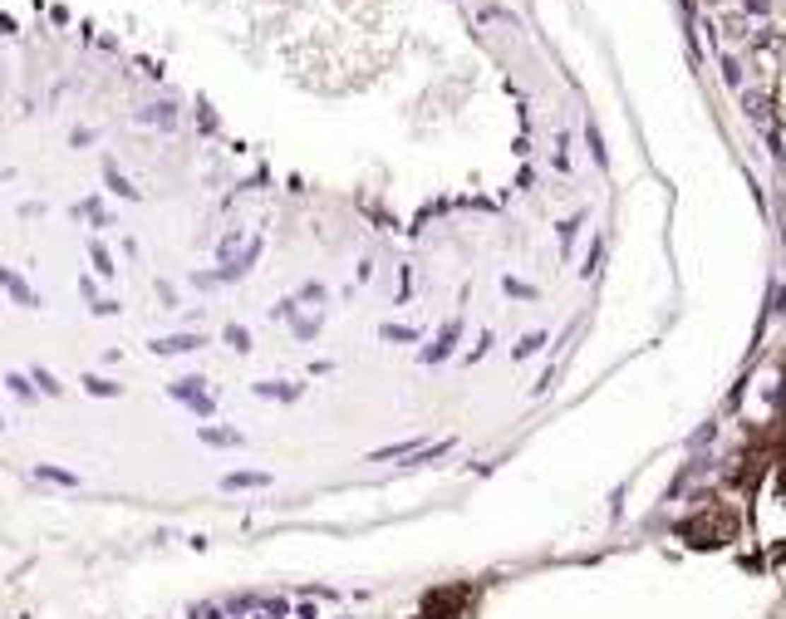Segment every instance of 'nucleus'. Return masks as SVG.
<instances>
[{
  "label": "nucleus",
  "instance_id": "f257e3e1",
  "mask_svg": "<svg viewBox=\"0 0 786 619\" xmlns=\"http://www.w3.org/2000/svg\"><path fill=\"white\" fill-rule=\"evenodd\" d=\"M168 399L187 403L196 418H211V413H216V399L206 394V379H201V374H182V379H172V384H168Z\"/></svg>",
  "mask_w": 786,
  "mask_h": 619
},
{
  "label": "nucleus",
  "instance_id": "f03ea898",
  "mask_svg": "<svg viewBox=\"0 0 786 619\" xmlns=\"http://www.w3.org/2000/svg\"><path fill=\"white\" fill-rule=\"evenodd\" d=\"M732 531H737L732 516H698V521L684 526V536L693 546H722V541H732Z\"/></svg>",
  "mask_w": 786,
  "mask_h": 619
},
{
  "label": "nucleus",
  "instance_id": "7ed1b4c3",
  "mask_svg": "<svg viewBox=\"0 0 786 619\" xmlns=\"http://www.w3.org/2000/svg\"><path fill=\"white\" fill-rule=\"evenodd\" d=\"M467 600H472V590H467V585H457V590H438V595H428V619H457Z\"/></svg>",
  "mask_w": 786,
  "mask_h": 619
},
{
  "label": "nucleus",
  "instance_id": "20e7f679",
  "mask_svg": "<svg viewBox=\"0 0 786 619\" xmlns=\"http://www.w3.org/2000/svg\"><path fill=\"white\" fill-rule=\"evenodd\" d=\"M0 285H5V295L15 300L20 310H40V295H35V285L20 276V271H10L5 261H0Z\"/></svg>",
  "mask_w": 786,
  "mask_h": 619
},
{
  "label": "nucleus",
  "instance_id": "39448f33",
  "mask_svg": "<svg viewBox=\"0 0 786 619\" xmlns=\"http://www.w3.org/2000/svg\"><path fill=\"white\" fill-rule=\"evenodd\" d=\"M201 344H206V334H196V329H177V334H163V339H153L148 349L168 359V354H196Z\"/></svg>",
  "mask_w": 786,
  "mask_h": 619
},
{
  "label": "nucleus",
  "instance_id": "423d86ee",
  "mask_svg": "<svg viewBox=\"0 0 786 619\" xmlns=\"http://www.w3.org/2000/svg\"><path fill=\"white\" fill-rule=\"evenodd\" d=\"M177 113H182V108L172 99H158V103H143L133 118H138L143 128H177Z\"/></svg>",
  "mask_w": 786,
  "mask_h": 619
},
{
  "label": "nucleus",
  "instance_id": "0eeeda50",
  "mask_svg": "<svg viewBox=\"0 0 786 619\" xmlns=\"http://www.w3.org/2000/svg\"><path fill=\"white\" fill-rule=\"evenodd\" d=\"M98 167H103V182H108V192H113V197H123V202H138V182H133V177H128V172H123L113 158H103Z\"/></svg>",
  "mask_w": 786,
  "mask_h": 619
},
{
  "label": "nucleus",
  "instance_id": "6e6552de",
  "mask_svg": "<svg viewBox=\"0 0 786 619\" xmlns=\"http://www.w3.org/2000/svg\"><path fill=\"white\" fill-rule=\"evenodd\" d=\"M74 216H79V221H89V226H98V231H103V226H118L103 197H84V202H74Z\"/></svg>",
  "mask_w": 786,
  "mask_h": 619
},
{
  "label": "nucleus",
  "instance_id": "1a4fd4ad",
  "mask_svg": "<svg viewBox=\"0 0 786 619\" xmlns=\"http://www.w3.org/2000/svg\"><path fill=\"white\" fill-rule=\"evenodd\" d=\"M196 437H201L206 447H246V432L221 428V423H216V428H211V423H201V428H196Z\"/></svg>",
  "mask_w": 786,
  "mask_h": 619
},
{
  "label": "nucleus",
  "instance_id": "9d476101",
  "mask_svg": "<svg viewBox=\"0 0 786 619\" xmlns=\"http://www.w3.org/2000/svg\"><path fill=\"white\" fill-rule=\"evenodd\" d=\"M5 394H10V399H20L25 408H30V403H40L35 379H30V374H20V369H10V374H5Z\"/></svg>",
  "mask_w": 786,
  "mask_h": 619
},
{
  "label": "nucleus",
  "instance_id": "9b49d317",
  "mask_svg": "<svg viewBox=\"0 0 786 619\" xmlns=\"http://www.w3.org/2000/svg\"><path fill=\"white\" fill-rule=\"evenodd\" d=\"M251 487H271V472H226L221 492H251Z\"/></svg>",
  "mask_w": 786,
  "mask_h": 619
},
{
  "label": "nucleus",
  "instance_id": "f8f14e48",
  "mask_svg": "<svg viewBox=\"0 0 786 619\" xmlns=\"http://www.w3.org/2000/svg\"><path fill=\"white\" fill-rule=\"evenodd\" d=\"M251 394H256V399H276V403H295V399H300V384L271 379V384H251Z\"/></svg>",
  "mask_w": 786,
  "mask_h": 619
},
{
  "label": "nucleus",
  "instance_id": "ddd939ff",
  "mask_svg": "<svg viewBox=\"0 0 786 619\" xmlns=\"http://www.w3.org/2000/svg\"><path fill=\"white\" fill-rule=\"evenodd\" d=\"M35 477H40V482H54V487H79V472L54 467V462H40V467H35Z\"/></svg>",
  "mask_w": 786,
  "mask_h": 619
},
{
  "label": "nucleus",
  "instance_id": "4468645a",
  "mask_svg": "<svg viewBox=\"0 0 786 619\" xmlns=\"http://www.w3.org/2000/svg\"><path fill=\"white\" fill-rule=\"evenodd\" d=\"M79 384H84V394H89V399H118V394H123V384H113V379H98V374H84Z\"/></svg>",
  "mask_w": 786,
  "mask_h": 619
},
{
  "label": "nucleus",
  "instance_id": "2eb2a0df",
  "mask_svg": "<svg viewBox=\"0 0 786 619\" xmlns=\"http://www.w3.org/2000/svg\"><path fill=\"white\" fill-rule=\"evenodd\" d=\"M452 339H457V319H452V324H447V329L438 334V344H428V349H423V359H428V364L447 359V354H452Z\"/></svg>",
  "mask_w": 786,
  "mask_h": 619
},
{
  "label": "nucleus",
  "instance_id": "dca6fc26",
  "mask_svg": "<svg viewBox=\"0 0 786 619\" xmlns=\"http://www.w3.org/2000/svg\"><path fill=\"white\" fill-rule=\"evenodd\" d=\"M30 379H35L40 399H59V389H64V384H59V379H54V374H49L45 364H35V369H30Z\"/></svg>",
  "mask_w": 786,
  "mask_h": 619
},
{
  "label": "nucleus",
  "instance_id": "f3484780",
  "mask_svg": "<svg viewBox=\"0 0 786 619\" xmlns=\"http://www.w3.org/2000/svg\"><path fill=\"white\" fill-rule=\"evenodd\" d=\"M79 295L89 300V310H94V314H118V300H98V290H94V281H89V276L79 281Z\"/></svg>",
  "mask_w": 786,
  "mask_h": 619
},
{
  "label": "nucleus",
  "instance_id": "a211bd4d",
  "mask_svg": "<svg viewBox=\"0 0 786 619\" xmlns=\"http://www.w3.org/2000/svg\"><path fill=\"white\" fill-rule=\"evenodd\" d=\"M89 266H94L98 276H113L118 266H113V256H108V246H98V236L89 241Z\"/></svg>",
  "mask_w": 786,
  "mask_h": 619
},
{
  "label": "nucleus",
  "instance_id": "6ab92c4d",
  "mask_svg": "<svg viewBox=\"0 0 786 619\" xmlns=\"http://www.w3.org/2000/svg\"><path fill=\"white\" fill-rule=\"evenodd\" d=\"M221 339H226V344H231L236 354H246V349H251V334H246L241 324H226V329H221Z\"/></svg>",
  "mask_w": 786,
  "mask_h": 619
},
{
  "label": "nucleus",
  "instance_id": "aec40b11",
  "mask_svg": "<svg viewBox=\"0 0 786 619\" xmlns=\"http://www.w3.org/2000/svg\"><path fill=\"white\" fill-rule=\"evenodd\" d=\"M315 329H319V314H305V319H295V339H315Z\"/></svg>",
  "mask_w": 786,
  "mask_h": 619
},
{
  "label": "nucleus",
  "instance_id": "412c9836",
  "mask_svg": "<svg viewBox=\"0 0 786 619\" xmlns=\"http://www.w3.org/2000/svg\"><path fill=\"white\" fill-rule=\"evenodd\" d=\"M384 339H398V344H408V339H418V329H403V324H384Z\"/></svg>",
  "mask_w": 786,
  "mask_h": 619
},
{
  "label": "nucleus",
  "instance_id": "4be33fe9",
  "mask_svg": "<svg viewBox=\"0 0 786 619\" xmlns=\"http://www.w3.org/2000/svg\"><path fill=\"white\" fill-rule=\"evenodd\" d=\"M94 138H98L94 128H74V133H69V148H89Z\"/></svg>",
  "mask_w": 786,
  "mask_h": 619
},
{
  "label": "nucleus",
  "instance_id": "5701e85b",
  "mask_svg": "<svg viewBox=\"0 0 786 619\" xmlns=\"http://www.w3.org/2000/svg\"><path fill=\"white\" fill-rule=\"evenodd\" d=\"M192 619H226L221 605H192Z\"/></svg>",
  "mask_w": 786,
  "mask_h": 619
},
{
  "label": "nucleus",
  "instance_id": "b1692460",
  "mask_svg": "<svg viewBox=\"0 0 786 619\" xmlns=\"http://www.w3.org/2000/svg\"><path fill=\"white\" fill-rule=\"evenodd\" d=\"M5 177H10V172H5V167H0V182H5Z\"/></svg>",
  "mask_w": 786,
  "mask_h": 619
},
{
  "label": "nucleus",
  "instance_id": "393cba45",
  "mask_svg": "<svg viewBox=\"0 0 786 619\" xmlns=\"http://www.w3.org/2000/svg\"><path fill=\"white\" fill-rule=\"evenodd\" d=\"M0 432H5V418H0Z\"/></svg>",
  "mask_w": 786,
  "mask_h": 619
}]
</instances>
